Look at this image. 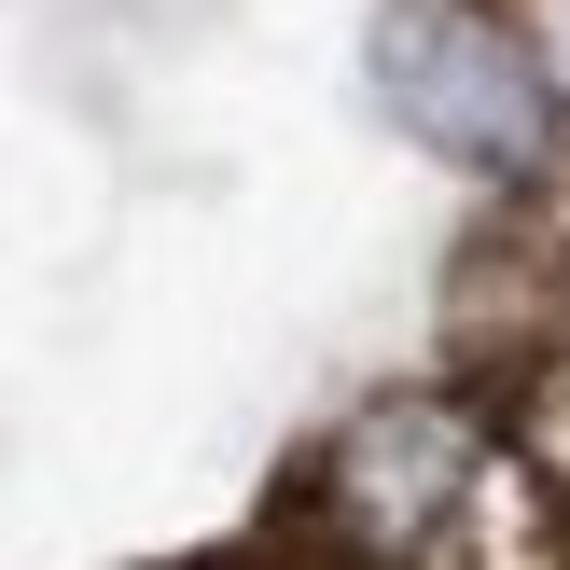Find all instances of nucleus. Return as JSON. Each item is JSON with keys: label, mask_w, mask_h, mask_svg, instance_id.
<instances>
[{"label": "nucleus", "mask_w": 570, "mask_h": 570, "mask_svg": "<svg viewBox=\"0 0 570 570\" xmlns=\"http://www.w3.org/2000/svg\"><path fill=\"white\" fill-rule=\"evenodd\" d=\"M432 376L460 404H488L515 432L529 404L570 390V237L529 195H501L460 250H445V293H432Z\"/></svg>", "instance_id": "obj_3"}, {"label": "nucleus", "mask_w": 570, "mask_h": 570, "mask_svg": "<svg viewBox=\"0 0 570 570\" xmlns=\"http://www.w3.org/2000/svg\"><path fill=\"white\" fill-rule=\"evenodd\" d=\"M181 570H237V557H181Z\"/></svg>", "instance_id": "obj_4"}, {"label": "nucleus", "mask_w": 570, "mask_h": 570, "mask_svg": "<svg viewBox=\"0 0 570 570\" xmlns=\"http://www.w3.org/2000/svg\"><path fill=\"white\" fill-rule=\"evenodd\" d=\"M376 98L417 154H445L460 181L488 195H543L570 98L543 70L515 0H376Z\"/></svg>", "instance_id": "obj_2"}, {"label": "nucleus", "mask_w": 570, "mask_h": 570, "mask_svg": "<svg viewBox=\"0 0 570 570\" xmlns=\"http://www.w3.org/2000/svg\"><path fill=\"white\" fill-rule=\"evenodd\" d=\"M223 557L237 570H570V501L488 404L417 376L334 417Z\"/></svg>", "instance_id": "obj_1"}]
</instances>
